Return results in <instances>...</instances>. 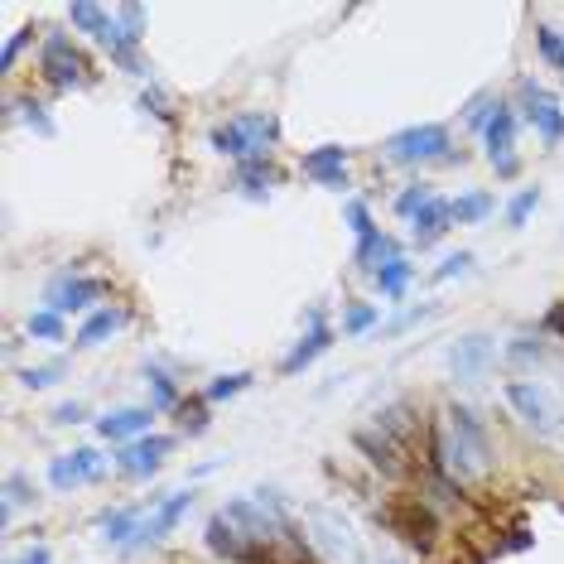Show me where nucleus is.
Returning a JSON list of instances; mask_svg holds the SVG:
<instances>
[{
	"mask_svg": "<svg viewBox=\"0 0 564 564\" xmlns=\"http://www.w3.org/2000/svg\"><path fill=\"white\" fill-rule=\"evenodd\" d=\"M295 531L290 516L280 507L275 492H256V497H232L208 516V550L232 564H251L266 545L285 540Z\"/></svg>",
	"mask_w": 564,
	"mask_h": 564,
	"instance_id": "nucleus-1",
	"label": "nucleus"
},
{
	"mask_svg": "<svg viewBox=\"0 0 564 564\" xmlns=\"http://www.w3.org/2000/svg\"><path fill=\"white\" fill-rule=\"evenodd\" d=\"M434 458H439V468L454 483H468V478H483L487 473L492 444H487L483 420L468 405H449L444 410V425L434 430Z\"/></svg>",
	"mask_w": 564,
	"mask_h": 564,
	"instance_id": "nucleus-2",
	"label": "nucleus"
},
{
	"mask_svg": "<svg viewBox=\"0 0 564 564\" xmlns=\"http://www.w3.org/2000/svg\"><path fill=\"white\" fill-rule=\"evenodd\" d=\"M275 135H280V121L270 116V111H246V116H232V121H222L213 126V150L217 155H232V160H266L270 145H275Z\"/></svg>",
	"mask_w": 564,
	"mask_h": 564,
	"instance_id": "nucleus-3",
	"label": "nucleus"
},
{
	"mask_svg": "<svg viewBox=\"0 0 564 564\" xmlns=\"http://www.w3.org/2000/svg\"><path fill=\"white\" fill-rule=\"evenodd\" d=\"M304 526H309V540L328 564H367V550H362V536L352 531V521L338 507H304Z\"/></svg>",
	"mask_w": 564,
	"mask_h": 564,
	"instance_id": "nucleus-4",
	"label": "nucleus"
},
{
	"mask_svg": "<svg viewBox=\"0 0 564 564\" xmlns=\"http://www.w3.org/2000/svg\"><path fill=\"white\" fill-rule=\"evenodd\" d=\"M381 526L391 536H401L410 550H434V540H439V521L420 497H391L381 507Z\"/></svg>",
	"mask_w": 564,
	"mask_h": 564,
	"instance_id": "nucleus-5",
	"label": "nucleus"
},
{
	"mask_svg": "<svg viewBox=\"0 0 564 564\" xmlns=\"http://www.w3.org/2000/svg\"><path fill=\"white\" fill-rule=\"evenodd\" d=\"M502 396H507V405L531 425V430L550 434L555 425H560V401H555V391H550L545 381L521 376V381H507V386H502Z\"/></svg>",
	"mask_w": 564,
	"mask_h": 564,
	"instance_id": "nucleus-6",
	"label": "nucleus"
},
{
	"mask_svg": "<svg viewBox=\"0 0 564 564\" xmlns=\"http://www.w3.org/2000/svg\"><path fill=\"white\" fill-rule=\"evenodd\" d=\"M444 150H449V131L444 126H410V131H396L386 140V155L396 164H420V160H444Z\"/></svg>",
	"mask_w": 564,
	"mask_h": 564,
	"instance_id": "nucleus-7",
	"label": "nucleus"
},
{
	"mask_svg": "<svg viewBox=\"0 0 564 564\" xmlns=\"http://www.w3.org/2000/svg\"><path fill=\"white\" fill-rule=\"evenodd\" d=\"M39 73L54 82V87H78L87 82V58L73 49V39H63L54 34L49 44H44V58H39Z\"/></svg>",
	"mask_w": 564,
	"mask_h": 564,
	"instance_id": "nucleus-8",
	"label": "nucleus"
},
{
	"mask_svg": "<svg viewBox=\"0 0 564 564\" xmlns=\"http://www.w3.org/2000/svg\"><path fill=\"white\" fill-rule=\"evenodd\" d=\"M102 295H107V280H92V275H63V280L49 285V309H54V314H82V309H92Z\"/></svg>",
	"mask_w": 564,
	"mask_h": 564,
	"instance_id": "nucleus-9",
	"label": "nucleus"
},
{
	"mask_svg": "<svg viewBox=\"0 0 564 564\" xmlns=\"http://www.w3.org/2000/svg\"><path fill=\"white\" fill-rule=\"evenodd\" d=\"M164 454H174V434H145V439H135L131 449L116 454V468L126 478H150V473H160Z\"/></svg>",
	"mask_w": 564,
	"mask_h": 564,
	"instance_id": "nucleus-10",
	"label": "nucleus"
},
{
	"mask_svg": "<svg viewBox=\"0 0 564 564\" xmlns=\"http://www.w3.org/2000/svg\"><path fill=\"white\" fill-rule=\"evenodd\" d=\"M521 97H526V121L540 131V140H545V145H560V140H564V111H560V102H555L540 82H521Z\"/></svg>",
	"mask_w": 564,
	"mask_h": 564,
	"instance_id": "nucleus-11",
	"label": "nucleus"
},
{
	"mask_svg": "<svg viewBox=\"0 0 564 564\" xmlns=\"http://www.w3.org/2000/svg\"><path fill=\"white\" fill-rule=\"evenodd\" d=\"M352 444L367 454V463H372L376 473H386V478H405L410 473V463H405V449L391 439V434H381L372 425V430H357L352 434Z\"/></svg>",
	"mask_w": 564,
	"mask_h": 564,
	"instance_id": "nucleus-12",
	"label": "nucleus"
},
{
	"mask_svg": "<svg viewBox=\"0 0 564 564\" xmlns=\"http://www.w3.org/2000/svg\"><path fill=\"white\" fill-rule=\"evenodd\" d=\"M102 478V454L97 449H73V454H63L49 463V483L58 492H73V487H87Z\"/></svg>",
	"mask_w": 564,
	"mask_h": 564,
	"instance_id": "nucleus-13",
	"label": "nucleus"
},
{
	"mask_svg": "<svg viewBox=\"0 0 564 564\" xmlns=\"http://www.w3.org/2000/svg\"><path fill=\"white\" fill-rule=\"evenodd\" d=\"M487 367H492V338H487V333H468V338H458L454 348H449V372H454L463 386H473Z\"/></svg>",
	"mask_w": 564,
	"mask_h": 564,
	"instance_id": "nucleus-14",
	"label": "nucleus"
},
{
	"mask_svg": "<svg viewBox=\"0 0 564 564\" xmlns=\"http://www.w3.org/2000/svg\"><path fill=\"white\" fill-rule=\"evenodd\" d=\"M483 135H487V155L497 164V174L511 179L516 174V116H511V107H497V116L487 121Z\"/></svg>",
	"mask_w": 564,
	"mask_h": 564,
	"instance_id": "nucleus-15",
	"label": "nucleus"
},
{
	"mask_svg": "<svg viewBox=\"0 0 564 564\" xmlns=\"http://www.w3.org/2000/svg\"><path fill=\"white\" fill-rule=\"evenodd\" d=\"M188 507H193V492H169L160 507H155V516H145V521H140V536H135V545L169 536V531H174V526L188 516ZM135 545H131V550H135Z\"/></svg>",
	"mask_w": 564,
	"mask_h": 564,
	"instance_id": "nucleus-16",
	"label": "nucleus"
},
{
	"mask_svg": "<svg viewBox=\"0 0 564 564\" xmlns=\"http://www.w3.org/2000/svg\"><path fill=\"white\" fill-rule=\"evenodd\" d=\"M328 343H333V328H328V323H323V314L314 309V314H309V333H304V338H299V348L290 352L285 362H280V372L299 376L304 367H309V362H314V357H323V352H328Z\"/></svg>",
	"mask_w": 564,
	"mask_h": 564,
	"instance_id": "nucleus-17",
	"label": "nucleus"
},
{
	"mask_svg": "<svg viewBox=\"0 0 564 564\" xmlns=\"http://www.w3.org/2000/svg\"><path fill=\"white\" fill-rule=\"evenodd\" d=\"M372 425L381 434H391L401 449H410V444H415V434H420V410H415L410 401H391V405H381V410H376Z\"/></svg>",
	"mask_w": 564,
	"mask_h": 564,
	"instance_id": "nucleus-18",
	"label": "nucleus"
},
{
	"mask_svg": "<svg viewBox=\"0 0 564 564\" xmlns=\"http://www.w3.org/2000/svg\"><path fill=\"white\" fill-rule=\"evenodd\" d=\"M304 174L328 188H348V150L343 145H323L314 155H304Z\"/></svg>",
	"mask_w": 564,
	"mask_h": 564,
	"instance_id": "nucleus-19",
	"label": "nucleus"
},
{
	"mask_svg": "<svg viewBox=\"0 0 564 564\" xmlns=\"http://www.w3.org/2000/svg\"><path fill=\"white\" fill-rule=\"evenodd\" d=\"M449 222H454V208L444 203V198H430L420 213L410 217V227H415V242L420 246H430V242H439L444 232H449Z\"/></svg>",
	"mask_w": 564,
	"mask_h": 564,
	"instance_id": "nucleus-20",
	"label": "nucleus"
},
{
	"mask_svg": "<svg viewBox=\"0 0 564 564\" xmlns=\"http://www.w3.org/2000/svg\"><path fill=\"white\" fill-rule=\"evenodd\" d=\"M150 430V410H140V405H126V410H111V415H102L97 420V434L102 439H131V434H145Z\"/></svg>",
	"mask_w": 564,
	"mask_h": 564,
	"instance_id": "nucleus-21",
	"label": "nucleus"
},
{
	"mask_svg": "<svg viewBox=\"0 0 564 564\" xmlns=\"http://www.w3.org/2000/svg\"><path fill=\"white\" fill-rule=\"evenodd\" d=\"M126 323H131V314H126V309H97V314H92V319L78 328V348H97L102 338L121 333Z\"/></svg>",
	"mask_w": 564,
	"mask_h": 564,
	"instance_id": "nucleus-22",
	"label": "nucleus"
},
{
	"mask_svg": "<svg viewBox=\"0 0 564 564\" xmlns=\"http://www.w3.org/2000/svg\"><path fill=\"white\" fill-rule=\"evenodd\" d=\"M140 511L135 507H116V511H102V540L107 545H135V536H140Z\"/></svg>",
	"mask_w": 564,
	"mask_h": 564,
	"instance_id": "nucleus-23",
	"label": "nucleus"
},
{
	"mask_svg": "<svg viewBox=\"0 0 564 564\" xmlns=\"http://www.w3.org/2000/svg\"><path fill=\"white\" fill-rule=\"evenodd\" d=\"M396 256H401V246L391 242V237H381V232H372L367 242L357 246V266L372 270V275H381V266H391Z\"/></svg>",
	"mask_w": 564,
	"mask_h": 564,
	"instance_id": "nucleus-24",
	"label": "nucleus"
},
{
	"mask_svg": "<svg viewBox=\"0 0 564 564\" xmlns=\"http://www.w3.org/2000/svg\"><path fill=\"white\" fill-rule=\"evenodd\" d=\"M449 208H454V222H458V227H473V222L492 217V208H497V203H492V193H463V198H454Z\"/></svg>",
	"mask_w": 564,
	"mask_h": 564,
	"instance_id": "nucleus-25",
	"label": "nucleus"
},
{
	"mask_svg": "<svg viewBox=\"0 0 564 564\" xmlns=\"http://www.w3.org/2000/svg\"><path fill=\"white\" fill-rule=\"evenodd\" d=\"M410 275H415V266H410V261H405V256H396V261H391V266H381V275H376V290H381V295H401L405 285H410Z\"/></svg>",
	"mask_w": 564,
	"mask_h": 564,
	"instance_id": "nucleus-26",
	"label": "nucleus"
},
{
	"mask_svg": "<svg viewBox=\"0 0 564 564\" xmlns=\"http://www.w3.org/2000/svg\"><path fill=\"white\" fill-rule=\"evenodd\" d=\"M68 20H73L78 29H87V34H97V39H102L107 25H111V15L102 10V5H73V10H68Z\"/></svg>",
	"mask_w": 564,
	"mask_h": 564,
	"instance_id": "nucleus-27",
	"label": "nucleus"
},
{
	"mask_svg": "<svg viewBox=\"0 0 564 564\" xmlns=\"http://www.w3.org/2000/svg\"><path fill=\"white\" fill-rule=\"evenodd\" d=\"M63 376H68V367H63V362H44V367H25V372H20V381H25L29 391H44V386H58Z\"/></svg>",
	"mask_w": 564,
	"mask_h": 564,
	"instance_id": "nucleus-28",
	"label": "nucleus"
},
{
	"mask_svg": "<svg viewBox=\"0 0 564 564\" xmlns=\"http://www.w3.org/2000/svg\"><path fill=\"white\" fill-rule=\"evenodd\" d=\"M29 333H34V338H44V343H58V338H63V314H54V309L29 314Z\"/></svg>",
	"mask_w": 564,
	"mask_h": 564,
	"instance_id": "nucleus-29",
	"label": "nucleus"
},
{
	"mask_svg": "<svg viewBox=\"0 0 564 564\" xmlns=\"http://www.w3.org/2000/svg\"><path fill=\"white\" fill-rule=\"evenodd\" d=\"M536 44H540V54H545V63H550V68H564V34H560V29L540 25L536 29Z\"/></svg>",
	"mask_w": 564,
	"mask_h": 564,
	"instance_id": "nucleus-30",
	"label": "nucleus"
},
{
	"mask_svg": "<svg viewBox=\"0 0 564 564\" xmlns=\"http://www.w3.org/2000/svg\"><path fill=\"white\" fill-rule=\"evenodd\" d=\"M536 203H540L536 188H521V193L507 203V227H526V217L536 213Z\"/></svg>",
	"mask_w": 564,
	"mask_h": 564,
	"instance_id": "nucleus-31",
	"label": "nucleus"
},
{
	"mask_svg": "<svg viewBox=\"0 0 564 564\" xmlns=\"http://www.w3.org/2000/svg\"><path fill=\"white\" fill-rule=\"evenodd\" d=\"M25 502H34V487H29V478L10 473V478H5V521L15 516V507H25Z\"/></svg>",
	"mask_w": 564,
	"mask_h": 564,
	"instance_id": "nucleus-32",
	"label": "nucleus"
},
{
	"mask_svg": "<svg viewBox=\"0 0 564 564\" xmlns=\"http://www.w3.org/2000/svg\"><path fill=\"white\" fill-rule=\"evenodd\" d=\"M430 198H434L430 184H410L401 198H396V213H401V217H415L420 208H425V203H430Z\"/></svg>",
	"mask_w": 564,
	"mask_h": 564,
	"instance_id": "nucleus-33",
	"label": "nucleus"
},
{
	"mask_svg": "<svg viewBox=\"0 0 564 564\" xmlns=\"http://www.w3.org/2000/svg\"><path fill=\"white\" fill-rule=\"evenodd\" d=\"M179 425H184L188 434L208 430V410H203V401H179Z\"/></svg>",
	"mask_w": 564,
	"mask_h": 564,
	"instance_id": "nucleus-34",
	"label": "nucleus"
},
{
	"mask_svg": "<svg viewBox=\"0 0 564 564\" xmlns=\"http://www.w3.org/2000/svg\"><path fill=\"white\" fill-rule=\"evenodd\" d=\"M246 381H251V376H246V372L217 376L213 386H208V401H227V396H237V391H246Z\"/></svg>",
	"mask_w": 564,
	"mask_h": 564,
	"instance_id": "nucleus-35",
	"label": "nucleus"
},
{
	"mask_svg": "<svg viewBox=\"0 0 564 564\" xmlns=\"http://www.w3.org/2000/svg\"><path fill=\"white\" fill-rule=\"evenodd\" d=\"M116 25L126 29V34H131L135 44H140V29H145V10H140V5H121V10H116Z\"/></svg>",
	"mask_w": 564,
	"mask_h": 564,
	"instance_id": "nucleus-36",
	"label": "nucleus"
},
{
	"mask_svg": "<svg viewBox=\"0 0 564 564\" xmlns=\"http://www.w3.org/2000/svg\"><path fill=\"white\" fill-rule=\"evenodd\" d=\"M343 213H348V227H352V232H357V237H362V242H367V237H372V232H376V227H372V213H367L362 203H348Z\"/></svg>",
	"mask_w": 564,
	"mask_h": 564,
	"instance_id": "nucleus-37",
	"label": "nucleus"
},
{
	"mask_svg": "<svg viewBox=\"0 0 564 564\" xmlns=\"http://www.w3.org/2000/svg\"><path fill=\"white\" fill-rule=\"evenodd\" d=\"M242 184H246V193H261L266 184H275V174H270V169H261V160L242 164Z\"/></svg>",
	"mask_w": 564,
	"mask_h": 564,
	"instance_id": "nucleus-38",
	"label": "nucleus"
},
{
	"mask_svg": "<svg viewBox=\"0 0 564 564\" xmlns=\"http://www.w3.org/2000/svg\"><path fill=\"white\" fill-rule=\"evenodd\" d=\"M372 323H376V309H372V304H357V309H348L343 328H348V333H367Z\"/></svg>",
	"mask_w": 564,
	"mask_h": 564,
	"instance_id": "nucleus-39",
	"label": "nucleus"
},
{
	"mask_svg": "<svg viewBox=\"0 0 564 564\" xmlns=\"http://www.w3.org/2000/svg\"><path fill=\"white\" fill-rule=\"evenodd\" d=\"M150 386H155V405H174L179 410V391H174V381L164 372H150Z\"/></svg>",
	"mask_w": 564,
	"mask_h": 564,
	"instance_id": "nucleus-40",
	"label": "nucleus"
},
{
	"mask_svg": "<svg viewBox=\"0 0 564 564\" xmlns=\"http://www.w3.org/2000/svg\"><path fill=\"white\" fill-rule=\"evenodd\" d=\"M434 309H439V304H420V309H410V314H401L396 323H386V333H405V328H415L420 319H434Z\"/></svg>",
	"mask_w": 564,
	"mask_h": 564,
	"instance_id": "nucleus-41",
	"label": "nucleus"
},
{
	"mask_svg": "<svg viewBox=\"0 0 564 564\" xmlns=\"http://www.w3.org/2000/svg\"><path fill=\"white\" fill-rule=\"evenodd\" d=\"M507 357L511 362H540V343L536 338H516V343L507 348Z\"/></svg>",
	"mask_w": 564,
	"mask_h": 564,
	"instance_id": "nucleus-42",
	"label": "nucleus"
},
{
	"mask_svg": "<svg viewBox=\"0 0 564 564\" xmlns=\"http://www.w3.org/2000/svg\"><path fill=\"white\" fill-rule=\"evenodd\" d=\"M468 266H473V256H468V251H458V256H449L444 266L434 270V280H454V275H463Z\"/></svg>",
	"mask_w": 564,
	"mask_h": 564,
	"instance_id": "nucleus-43",
	"label": "nucleus"
},
{
	"mask_svg": "<svg viewBox=\"0 0 564 564\" xmlns=\"http://www.w3.org/2000/svg\"><path fill=\"white\" fill-rule=\"evenodd\" d=\"M140 102H145V107H155V116H160V121H174V111H169V102H164L160 87H150V92H145Z\"/></svg>",
	"mask_w": 564,
	"mask_h": 564,
	"instance_id": "nucleus-44",
	"label": "nucleus"
},
{
	"mask_svg": "<svg viewBox=\"0 0 564 564\" xmlns=\"http://www.w3.org/2000/svg\"><path fill=\"white\" fill-rule=\"evenodd\" d=\"M25 121H29V126H34L39 135H54V121L44 116V107H29V102H25Z\"/></svg>",
	"mask_w": 564,
	"mask_h": 564,
	"instance_id": "nucleus-45",
	"label": "nucleus"
},
{
	"mask_svg": "<svg viewBox=\"0 0 564 564\" xmlns=\"http://www.w3.org/2000/svg\"><path fill=\"white\" fill-rule=\"evenodd\" d=\"M29 39H34V29H20V34L5 44V68H15V58H20V49H25Z\"/></svg>",
	"mask_w": 564,
	"mask_h": 564,
	"instance_id": "nucleus-46",
	"label": "nucleus"
},
{
	"mask_svg": "<svg viewBox=\"0 0 564 564\" xmlns=\"http://www.w3.org/2000/svg\"><path fill=\"white\" fill-rule=\"evenodd\" d=\"M54 560V555H49V545H29L25 555H20V560H10V564H49Z\"/></svg>",
	"mask_w": 564,
	"mask_h": 564,
	"instance_id": "nucleus-47",
	"label": "nucleus"
},
{
	"mask_svg": "<svg viewBox=\"0 0 564 564\" xmlns=\"http://www.w3.org/2000/svg\"><path fill=\"white\" fill-rule=\"evenodd\" d=\"M82 420V405L73 401V405H63V410H58V425H78Z\"/></svg>",
	"mask_w": 564,
	"mask_h": 564,
	"instance_id": "nucleus-48",
	"label": "nucleus"
},
{
	"mask_svg": "<svg viewBox=\"0 0 564 564\" xmlns=\"http://www.w3.org/2000/svg\"><path fill=\"white\" fill-rule=\"evenodd\" d=\"M545 328H555V333H564V304H555V309L545 314Z\"/></svg>",
	"mask_w": 564,
	"mask_h": 564,
	"instance_id": "nucleus-49",
	"label": "nucleus"
},
{
	"mask_svg": "<svg viewBox=\"0 0 564 564\" xmlns=\"http://www.w3.org/2000/svg\"><path fill=\"white\" fill-rule=\"evenodd\" d=\"M381 564H405V560H381Z\"/></svg>",
	"mask_w": 564,
	"mask_h": 564,
	"instance_id": "nucleus-50",
	"label": "nucleus"
}]
</instances>
